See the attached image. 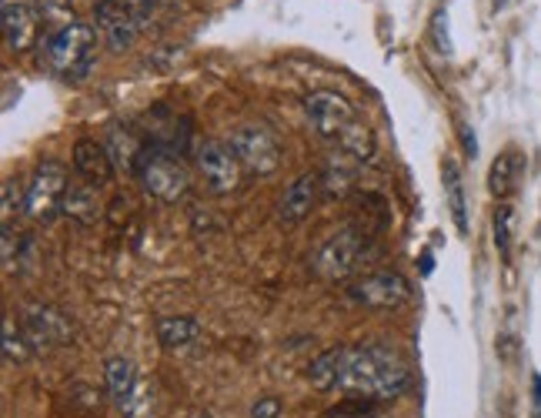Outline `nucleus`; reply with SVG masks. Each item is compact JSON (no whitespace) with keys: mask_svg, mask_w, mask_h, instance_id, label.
Returning a JSON list of instances; mask_svg holds the SVG:
<instances>
[{"mask_svg":"<svg viewBox=\"0 0 541 418\" xmlns=\"http://www.w3.org/2000/svg\"><path fill=\"white\" fill-rule=\"evenodd\" d=\"M411 385V368L391 345L368 342L344 348V372L338 388L365 398H398Z\"/></svg>","mask_w":541,"mask_h":418,"instance_id":"f257e3e1","label":"nucleus"},{"mask_svg":"<svg viewBox=\"0 0 541 418\" xmlns=\"http://www.w3.org/2000/svg\"><path fill=\"white\" fill-rule=\"evenodd\" d=\"M304 114H308L311 128L321 134L324 141L338 144V151L351 154L354 161L375 158V131L358 118L354 104L338 91H311L304 97Z\"/></svg>","mask_w":541,"mask_h":418,"instance_id":"f03ea898","label":"nucleus"},{"mask_svg":"<svg viewBox=\"0 0 541 418\" xmlns=\"http://www.w3.org/2000/svg\"><path fill=\"white\" fill-rule=\"evenodd\" d=\"M94 51H97V27L81 21L57 27L44 41V61L61 77H84L94 67Z\"/></svg>","mask_w":541,"mask_h":418,"instance_id":"7ed1b4c3","label":"nucleus"},{"mask_svg":"<svg viewBox=\"0 0 541 418\" xmlns=\"http://www.w3.org/2000/svg\"><path fill=\"white\" fill-rule=\"evenodd\" d=\"M365 231L358 228H338L324 245L311 255L314 275L324 281H344L358 271L361 258H365Z\"/></svg>","mask_w":541,"mask_h":418,"instance_id":"20e7f679","label":"nucleus"},{"mask_svg":"<svg viewBox=\"0 0 541 418\" xmlns=\"http://www.w3.org/2000/svg\"><path fill=\"white\" fill-rule=\"evenodd\" d=\"M137 178H141L144 191L151 194L157 201H181L184 194L191 188V174L188 168L181 164V158H174L171 151H147L144 161H141V171H137Z\"/></svg>","mask_w":541,"mask_h":418,"instance_id":"39448f33","label":"nucleus"},{"mask_svg":"<svg viewBox=\"0 0 541 418\" xmlns=\"http://www.w3.org/2000/svg\"><path fill=\"white\" fill-rule=\"evenodd\" d=\"M231 151L234 158L241 161V168L254 174V178H268L281 168V144L268 128H258V124H244L231 134Z\"/></svg>","mask_w":541,"mask_h":418,"instance_id":"423d86ee","label":"nucleus"},{"mask_svg":"<svg viewBox=\"0 0 541 418\" xmlns=\"http://www.w3.org/2000/svg\"><path fill=\"white\" fill-rule=\"evenodd\" d=\"M24 335L31 342L34 352H54V348H64L74 342V325L71 318L64 315L61 308L44 305V301H31L21 315Z\"/></svg>","mask_w":541,"mask_h":418,"instance_id":"0eeeda50","label":"nucleus"},{"mask_svg":"<svg viewBox=\"0 0 541 418\" xmlns=\"http://www.w3.org/2000/svg\"><path fill=\"white\" fill-rule=\"evenodd\" d=\"M67 168L61 161H41L34 178L27 181V218L51 221L61 215L64 194H67Z\"/></svg>","mask_w":541,"mask_h":418,"instance_id":"6e6552de","label":"nucleus"},{"mask_svg":"<svg viewBox=\"0 0 541 418\" xmlns=\"http://www.w3.org/2000/svg\"><path fill=\"white\" fill-rule=\"evenodd\" d=\"M198 171H201V181L204 188H208L211 194H218V198H224V194H234L241 188V161L234 158L231 144L224 141H201L198 144Z\"/></svg>","mask_w":541,"mask_h":418,"instance_id":"1a4fd4ad","label":"nucleus"},{"mask_svg":"<svg viewBox=\"0 0 541 418\" xmlns=\"http://www.w3.org/2000/svg\"><path fill=\"white\" fill-rule=\"evenodd\" d=\"M348 295L365 308L375 311H391L401 308L411 298V281L398 271H368L358 281H351Z\"/></svg>","mask_w":541,"mask_h":418,"instance_id":"9d476101","label":"nucleus"},{"mask_svg":"<svg viewBox=\"0 0 541 418\" xmlns=\"http://www.w3.org/2000/svg\"><path fill=\"white\" fill-rule=\"evenodd\" d=\"M4 11V41L14 54L31 51L37 34H41L44 4L41 0H0Z\"/></svg>","mask_w":541,"mask_h":418,"instance_id":"9b49d317","label":"nucleus"},{"mask_svg":"<svg viewBox=\"0 0 541 418\" xmlns=\"http://www.w3.org/2000/svg\"><path fill=\"white\" fill-rule=\"evenodd\" d=\"M94 27L97 34L104 37V44L111 47V51H127V47L134 44L137 37V14L131 7H121L114 4V0H101V4L94 7Z\"/></svg>","mask_w":541,"mask_h":418,"instance_id":"f8f14e48","label":"nucleus"},{"mask_svg":"<svg viewBox=\"0 0 541 418\" xmlns=\"http://www.w3.org/2000/svg\"><path fill=\"white\" fill-rule=\"evenodd\" d=\"M104 151L107 158H111L114 171H127V174H137L141 171V161H144V144L141 138L127 128V124H111V128L104 131Z\"/></svg>","mask_w":541,"mask_h":418,"instance_id":"ddd939ff","label":"nucleus"},{"mask_svg":"<svg viewBox=\"0 0 541 418\" xmlns=\"http://www.w3.org/2000/svg\"><path fill=\"white\" fill-rule=\"evenodd\" d=\"M318 188H321L318 174H298V178L284 188L278 201V218L284 225H298V221L311 215L314 201H318Z\"/></svg>","mask_w":541,"mask_h":418,"instance_id":"4468645a","label":"nucleus"},{"mask_svg":"<svg viewBox=\"0 0 541 418\" xmlns=\"http://www.w3.org/2000/svg\"><path fill=\"white\" fill-rule=\"evenodd\" d=\"M157 342H161L167 352H191L204 342V328L198 318L191 315H161L154 325Z\"/></svg>","mask_w":541,"mask_h":418,"instance_id":"2eb2a0df","label":"nucleus"},{"mask_svg":"<svg viewBox=\"0 0 541 418\" xmlns=\"http://www.w3.org/2000/svg\"><path fill=\"white\" fill-rule=\"evenodd\" d=\"M71 158H74V171L81 174L84 181H91L94 188H104V184L114 178V164H111V158H107L104 144H97L91 138H81L74 144Z\"/></svg>","mask_w":541,"mask_h":418,"instance_id":"dca6fc26","label":"nucleus"},{"mask_svg":"<svg viewBox=\"0 0 541 418\" xmlns=\"http://www.w3.org/2000/svg\"><path fill=\"white\" fill-rule=\"evenodd\" d=\"M358 164L361 161H354L351 154H338L334 151L328 161H324V168L318 174V181H321V191H324V198H348V194L354 191V184H358Z\"/></svg>","mask_w":541,"mask_h":418,"instance_id":"f3484780","label":"nucleus"},{"mask_svg":"<svg viewBox=\"0 0 541 418\" xmlns=\"http://www.w3.org/2000/svg\"><path fill=\"white\" fill-rule=\"evenodd\" d=\"M104 385H107V395H111V402L121 408H127V402H131V395L137 392V368L131 358L124 355H114L104 362Z\"/></svg>","mask_w":541,"mask_h":418,"instance_id":"a211bd4d","label":"nucleus"},{"mask_svg":"<svg viewBox=\"0 0 541 418\" xmlns=\"http://www.w3.org/2000/svg\"><path fill=\"white\" fill-rule=\"evenodd\" d=\"M61 215L77 221V225H94V221L101 218V198H97V188L91 181H71V184H67Z\"/></svg>","mask_w":541,"mask_h":418,"instance_id":"6ab92c4d","label":"nucleus"},{"mask_svg":"<svg viewBox=\"0 0 541 418\" xmlns=\"http://www.w3.org/2000/svg\"><path fill=\"white\" fill-rule=\"evenodd\" d=\"M521 154L515 148L501 151L495 161H491V171H488V191L495 194V198H508L511 191L518 188L521 181Z\"/></svg>","mask_w":541,"mask_h":418,"instance_id":"aec40b11","label":"nucleus"},{"mask_svg":"<svg viewBox=\"0 0 541 418\" xmlns=\"http://www.w3.org/2000/svg\"><path fill=\"white\" fill-rule=\"evenodd\" d=\"M441 184H445V201H448V211H451V221L461 235H468V204H465V184H461V171L455 161H445L441 164Z\"/></svg>","mask_w":541,"mask_h":418,"instance_id":"412c9836","label":"nucleus"},{"mask_svg":"<svg viewBox=\"0 0 541 418\" xmlns=\"http://www.w3.org/2000/svg\"><path fill=\"white\" fill-rule=\"evenodd\" d=\"M344 348H348V345H334V348L321 352V355L311 362L308 382L318 388V392H331V388H338L341 372H344Z\"/></svg>","mask_w":541,"mask_h":418,"instance_id":"4be33fe9","label":"nucleus"},{"mask_svg":"<svg viewBox=\"0 0 541 418\" xmlns=\"http://www.w3.org/2000/svg\"><path fill=\"white\" fill-rule=\"evenodd\" d=\"M31 342L24 335V325H17L14 315H4V362L7 365H24L31 358Z\"/></svg>","mask_w":541,"mask_h":418,"instance_id":"5701e85b","label":"nucleus"},{"mask_svg":"<svg viewBox=\"0 0 541 418\" xmlns=\"http://www.w3.org/2000/svg\"><path fill=\"white\" fill-rule=\"evenodd\" d=\"M0 215H4V228L14 225V215H21L27 211V191L21 188V181L17 178H7L4 181V191H0Z\"/></svg>","mask_w":541,"mask_h":418,"instance_id":"b1692460","label":"nucleus"},{"mask_svg":"<svg viewBox=\"0 0 541 418\" xmlns=\"http://www.w3.org/2000/svg\"><path fill=\"white\" fill-rule=\"evenodd\" d=\"M511 228H515V208H511V204H501L495 211V245L501 251V258L511 255Z\"/></svg>","mask_w":541,"mask_h":418,"instance_id":"393cba45","label":"nucleus"},{"mask_svg":"<svg viewBox=\"0 0 541 418\" xmlns=\"http://www.w3.org/2000/svg\"><path fill=\"white\" fill-rule=\"evenodd\" d=\"M151 408H154V388L137 385V392L131 395V402L124 408V415L127 418H151Z\"/></svg>","mask_w":541,"mask_h":418,"instance_id":"a878e982","label":"nucleus"},{"mask_svg":"<svg viewBox=\"0 0 541 418\" xmlns=\"http://www.w3.org/2000/svg\"><path fill=\"white\" fill-rule=\"evenodd\" d=\"M44 4V17H51L57 27L74 24V0H41Z\"/></svg>","mask_w":541,"mask_h":418,"instance_id":"bb28decb","label":"nucleus"},{"mask_svg":"<svg viewBox=\"0 0 541 418\" xmlns=\"http://www.w3.org/2000/svg\"><path fill=\"white\" fill-rule=\"evenodd\" d=\"M431 37L441 54H451V34H448V11H435L431 17Z\"/></svg>","mask_w":541,"mask_h":418,"instance_id":"cd10ccee","label":"nucleus"},{"mask_svg":"<svg viewBox=\"0 0 541 418\" xmlns=\"http://www.w3.org/2000/svg\"><path fill=\"white\" fill-rule=\"evenodd\" d=\"M281 412H284V402L278 395H261L251 408V418H281Z\"/></svg>","mask_w":541,"mask_h":418,"instance_id":"c85d7f7f","label":"nucleus"},{"mask_svg":"<svg viewBox=\"0 0 541 418\" xmlns=\"http://www.w3.org/2000/svg\"><path fill=\"white\" fill-rule=\"evenodd\" d=\"M531 405H535V418H541V375L531 378Z\"/></svg>","mask_w":541,"mask_h":418,"instance_id":"c756f323","label":"nucleus"},{"mask_svg":"<svg viewBox=\"0 0 541 418\" xmlns=\"http://www.w3.org/2000/svg\"><path fill=\"white\" fill-rule=\"evenodd\" d=\"M461 141H465V151L471 154V158H475V154H478V141H475V134H471L468 124H461Z\"/></svg>","mask_w":541,"mask_h":418,"instance_id":"7c9ffc66","label":"nucleus"},{"mask_svg":"<svg viewBox=\"0 0 541 418\" xmlns=\"http://www.w3.org/2000/svg\"><path fill=\"white\" fill-rule=\"evenodd\" d=\"M114 4H121V7H131L134 14H141L147 4H151V0H114Z\"/></svg>","mask_w":541,"mask_h":418,"instance_id":"2f4dec72","label":"nucleus"},{"mask_svg":"<svg viewBox=\"0 0 541 418\" xmlns=\"http://www.w3.org/2000/svg\"><path fill=\"white\" fill-rule=\"evenodd\" d=\"M198 418H211V415H198Z\"/></svg>","mask_w":541,"mask_h":418,"instance_id":"473e14b6","label":"nucleus"},{"mask_svg":"<svg viewBox=\"0 0 541 418\" xmlns=\"http://www.w3.org/2000/svg\"><path fill=\"white\" fill-rule=\"evenodd\" d=\"M368 418H381V415H368Z\"/></svg>","mask_w":541,"mask_h":418,"instance_id":"72a5a7b5","label":"nucleus"}]
</instances>
